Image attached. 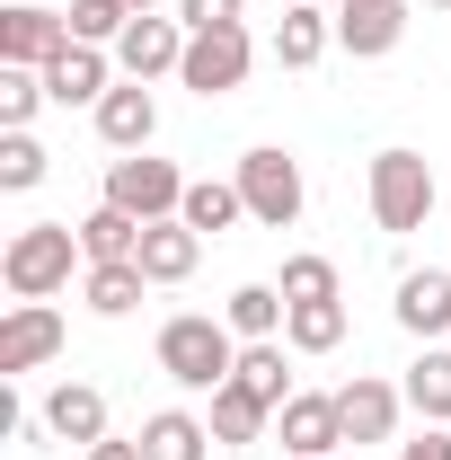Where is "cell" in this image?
<instances>
[{"label":"cell","instance_id":"cell-14","mask_svg":"<svg viewBox=\"0 0 451 460\" xmlns=\"http://www.w3.org/2000/svg\"><path fill=\"white\" fill-rule=\"evenodd\" d=\"M62 45H71V18H62V9H36V0L0 9V62H27V71H45Z\"/></svg>","mask_w":451,"mask_h":460},{"label":"cell","instance_id":"cell-34","mask_svg":"<svg viewBox=\"0 0 451 460\" xmlns=\"http://www.w3.org/2000/svg\"><path fill=\"white\" fill-rule=\"evenodd\" d=\"M89 460H142V434H133V443H115V434H107V443H89Z\"/></svg>","mask_w":451,"mask_h":460},{"label":"cell","instance_id":"cell-26","mask_svg":"<svg viewBox=\"0 0 451 460\" xmlns=\"http://www.w3.org/2000/svg\"><path fill=\"white\" fill-rule=\"evenodd\" d=\"M142 230H151V222H133V213H115V204H98V213L80 222V248H89V266H124V257L142 248Z\"/></svg>","mask_w":451,"mask_h":460},{"label":"cell","instance_id":"cell-24","mask_svg":"<svg viewBox=\"0 0 451 460\" xmlns=\"http://www.w3.org/2000/svg\"><path fill=\"white\" fill-rule=\"evenodd\" d=\"M142 292H151V275L124 257V266H89L80 275V301L98 310V319H124V310H142Z\"/></svg>","mask_w":451,"mask_h":460},{"label":"cell","instance_id":"cell-10","mask_svg":"<svg viewBox=\"0 0 451 460\" xmlns=\"http://www.w3.org/2000/svg\"><path fill=\"white\" fill-rule=\"evenodd\" d=\"M407 18H416V0H337V54H354V62L398 54Z\"/></svg>","mask_w":451,"mask_h":460},{"label":"cell","instance_id":"cell-36","mask_svg":"<svg viewBox=\"0 0 451 460\" xmlns=\"http://www.w3.org/2000/svg\"><path fill=\"white\" fill-rule=\"evenodd\" d=\"M425 9H451V0H425Z\"/></svg>","mask_w":451,"mask_h":460},{"label":"cell","instance_id":"cell-37","mask_svg":"<svg viewBox=\"0 0 451 460\" xmlns=\"http://www.w3.org/2000/svg\"><path fill=\"white\" fill-rule=\"evenodd\" d=\"M319 9H337V0H319Z\"/></svg>","mask_w":451,"mask_h":460},{"label":"cell","instance_id":"cell-31","mask_svg":"<svg viewBox=\"0 0 451 460\" xmlns=\"http://www.w3.org/2000/svg\"><path fill=\"white\" fill-rule=\"evenodd\" d=\"M62 18H71V45H107V54H115V36L133 27V9H124V0H71Z\"/></svg>","mask_w":451,"mask_h":460},{"label":"cell","instance_id":"cell-1","mask_svg":"<svg viewBox=\"0 0 451 460\" xmlns=\"http://www.w3.org/2000/svg\"><path fill=\"white\" fill-rule=\"evenodd\" d=\"M71 275H89L80 222H27V230H9V248H0V284H9V301H54V292H71Z\"/></svg>","mask_w":451,"mask_h":460},{"label":"cell","instance_id":"cell-25","mask_svg":"<svg viewBox=\"0 0 451 460\" xmlns=\"http://www.w3.org/2000/svg\"><path fill=\"white\" fill-rule=\"evenodd\" d=\"M283 345H292V354H337L345 345V301H292Z\"/></svg>","mask_w":451,"mask_h":460},{"label":"cell","instance_id":"cell-2","mask_svg":"<svg viewBox=\"0 0 451 460\" xmlns=\"http://www.w3.org/2000/svg\"><path fill=\"white\" fill-rule=\"evenodd\" d=\"M160 372H169L177 390H195V399H213L230 372H239V337H230V319H213V310H177V319H160Z\"/></svg>","mask_w":451,"mask_h":460},{"label":"cell","instance_id":"cell-21","mask_svg":"<svg viewBox=\"0 0 451 460\" xmlns=\"http://www.w3.org/2000/svg\"><path fill=\"white\" fill-rule=\"evenodd\" d=\"M398 390H407V416L416 425H451V345H425Z\"/></svg>","mask_w":451,"mask_h":460},{"label":"cell","instance_id":"cell-15","mask_svg":"<svg viewBox=\"0 0 451 460\" xmlns=\"http://www.w3.org/2000/svg\"><path fill=\"white\" fill-rule=\"evenodd\" d=\"M398 328H407V337L416 345H443L451 337V275L443 266H416V275H398Z\"/></svg>","mask_w":451,"mask_h":460},{"label":"cell","instance_id":"cell-22","mask_svg":"<svg viewBox=\"0 0 451 460\" xmlns=\"http://www.w3.org/2000/svg\"><path fill=\"white\" fill-rule=\"evenodd\" d=\"M222 319H230V337H239V345H266V337H283L292 301H283V284H239L222 301Z\"/></svg>","mask_w":451,"mask_h":460},{"label":"cell","instance_id":"cell-5","mask_svg":"<svg viewBox=\"0 0 451 460\" xmlns=\"http://www.w3.org/2000/svg\"><path fill=\"white\" fill-rule=\"evenodd\" d=\"M98 204L133 213V222H177V204H186V169H177V160H151V151H115Z\"/></svg>","mask_w":451,"mask_h":460},{"label":"cell","instance_id":"cell-13","mask_svg":"<svg viewBox=\"0 0 451 460\" xmlns=\"http://www.w3.org/2000/svg\"><path fill=\"white\" fill-rule=\"evenodd\" d=\"M337 416H345V443H390L398 416H407V390L381 381V372H354L337 390Z\"/></svg>","mask_w":451,"mask_h":460},{"label":"cell","instance_id":"cell-8","mask_svg":"<svg viewBox=\"0 0 451 460\" xmlns=\"http://www.w3.org/2000/svg\"><path fill=\"white\" fill-rule=\"evenodd\" d=\"M62 345H71V328H62L54 301H9V319H0V372H45Z\"/></svg>","mask_w":451,"mask_h":460},{"label":"cell","instance_id":"cell-35","mask_svg":"<svg viewBox=\"0 0 451 460\" xmlns=\"http://www.w3.org/2000/svg\"><path fill=\"white\" fill-rule=\"evenodd\" d=\"M124 9H133V18H151V9H160V0H124Z\"/></svg>","mask_w":451,"mask_h":460},{"label":"cell","instance_id":"cell-11","mask_svg":"<svg viewBox=\"0 0 451 460\" xmlns=\"http://www.w3.org/2000/svg\"><path fill=\"white\" fill-rule=\"evenodd\" d=\"M36 434H54V443H107V390L98 381H54L45 407H36Z\"/></svg>","mask_w":451,"mask_h":460},{"label":"cell","instance_id":"cell-7","mask_svg":"<svg viewBox=\"0 0 451 460\" xmlns=\"http://www.w3.org/2000/svg\"><path fill=\"white\" fill-rule=\"evenodd\" d=\"M275 443H283V460H337L345 452L337 390H292V399L275 407Z\"/></svg>","mask_w":451,"mask_h":460},{"label":"cell","instance_id":"cell-27","mask_svg":"<svg viewBox=\"0 0 451 460\" xmlns=\"http://www.w3.org/2000/svg\"><path fill=\"white\" fill-rule=\"evenodd\" d=\"M248 399H266V407H283L292 399V372H283V337H266V345H239V372H230Z\"/></svg>","mask_w":451,"mask_h":460},{"label":"cell","instance_id":"cell-29","mask_svg":"<svg viewBox=\"0 0 451 460\" xmlns=\"http://www.w3.org/2000/svg\"><path fill=\"white\" fill-rule=\"evenodd\" d=\"M283 301H345V284H337V257H310V248H301V257H283Z\"/></svg>","mask_w":451,"mask_h":460},{"label":"cell","instance_id":"cell-30","mask_svg":"<svg viewBox=\"0 0 451 460\" xmlns=\"http://www.w3.org/2000/svg\"><path fill=\"white\" fill-rule=\"evenodd\" d=\"M45 169H54V151H45L36 133H0V186H9V195L45 186Z\"/></svg>","mask_w":451,"mask_h":460},{"label":"cell","instance_id":"cell-4","mask_svg":"<svg viewBox=\"0 0 451 460\" xmlns=\"http://www.w3.org/2000/svg\"><path fill=\"white\" fill-rule=\"evenodd\" d=\"M239 195H248V222L257 230H292L301 222V204H310V177H301V160L283 151V142H257V151H239Z\"/></svg>","mask_w":451,"mask_h":460},{"label":"cell","instance_id":"cell-19","mask_svg":"<svg viewBox=\"0 0 451 460\" xmlns=\"http://www.w3.org/2000/svg\"><path fill=\"white\" fill-rule=\"evenodd\" d=\"M177 222L204 230V239L239 230V222H248V195H239V177H186V204H177Z\"/></svg>","mask_w":451,"mask_h":460},{"label":"cell","instance_id":"cell-33","mask_svg":"<svg viewBox=\"0 0 451 460\" xmlns=\"http://www.w3.org/2000/svg\"><path fill=\"white\" fill-rule=\"evenodd\" d=\"M398 460H451V425H416V434L398 443Z\"/></svg>","mask_w":451,"mask_h":460},{"label":"cell","instance_id":"cell-18","mask_svg":"<svg viewBox=\"0 0 451 460\" xmlns=\"http://www.w3.org/2000/svg\"><path fill=\"white\" fill-rule=\"evenodd\" d=\"M133 266H142L151 284H186V275L204 266V230H186V222H151V230H142V248H133Z\"/></svg>","mask_w":451,"mask_h":460},{"label":"cell","instance_id":"cell-20","mask_svg":"<svg viewBox=\"0 0 451 460\" xmlns=\"http://www.w3.org/2000/svg\"><path fill=\"white\" fill-rule=\"evenodd\" d=\"M142 460H213V425L195 407H160L142 416Z\"/></svg>","mask_w":451,"mask_h":460},{"label":"cell","instance_id":"cell-28","mask_svg":"<svg viewBox=\"0 0 451 460\" xmlns=\"http://www.w3.org/2000/svg\"><path fill=\"white\" fill-rule=\"evenodd\" d=\"M36 107H54V89H45V71H27V62H0V133H27Z\"/></svg>","mask_w":451,"mask_h":460},{"label":"cell","instance_id":"cell-17","mask_svg":"<svg viewBox=\"0 0 451 460\" xmlns=\"http://www.w3.org/2000/svg\"><path fill=\"white\" fill-rule=\"evenodd\" d=\"M45 89H54V107H98L115 89V54L107 45H62V54L45 62Z\"/></svg>","mask_w":451,"mask_h":460},{"label":"cell","instance_id":"cell-6","mask_svg":"<svg viewBox=\"0 0 451 460\" xmlns=\"http://www.w3.org/2000/svg\"><path fill=\"white\" fill-rule=\"evenodd\" d=\"M248 71H257V45H248V27H213V36H186L177 89H195V98L213 107V98H230V89H248Z\"/></svg>","mask_w":451,"mask_h":460},{"label":"cell","instance_id":"cell-9","mask_svg":"<svg viewBox=\"0 0 451 460\" xmlns=\"http://www.w3.org/2000/svg\"><path fill=\"white\" fill-rule=\"evenodd\" d=\"M177 62H186V18H133L124 36H115V71L124 80H177Z\"/></svg>","mask_w":451,"mask_h":460},{"label":"cell","instance_id":"cell-16","mask_svg":"<svg viewBox=\"0 0 451 460\" xmlns=\"http://www.w3.org/2000/svg\"><path fill=\"white\" fill-rule=\"evenodd\" d=\"M328 45H337V9H319V0H292V9L275 18V36H266V54H275L283 71L328 62Z\"/></svg>","mask_w":451,"mask_h":460},{"label":"cell","instance_id":"cell-23","mask_svg":"<svg viewBox=\"0 0 451 460\" xmlns=\"http://www.w3.org/2000/svg\"><path fill=\"white\" fill-rule=\"evenodd\" d=\"M204 425H213V443H230V452H239V443H266V434H275V407H266V399H248L239 381H222Z\"/></svg>","mask_w":451,"mask_h":460},{"label":"cell","instance_id":"cell-32","mask_svg":"<svg viewBox=\"0 0 451 460\" xmlns=\"http://www.w3.org/2000/svg\"><path fill=\"white\" fill-rule=\"evenodd\" d=\"M177 18H186V36H213V27H248V9H239V0H177Z\"/></svg>","mask_w":451,"mask_h":460},{"label":"cell","instance_id":"cell-3","mask_svg":"<svg viewBox=\"0 0 451 460\" xmlns=\"http://www.w3.org/2000/svg\"><path fill=\"white\" fill-rule=\"evenodd\" d=\"M363 195H372V222L390 230V239H407V230L434 222V160L425 151H407V142H390V151H372V177H363Z\"/></svg>","mask_w":451,"mask_h":460},{"label":"cell","instance_id":"cell-12","mask_svg":"<svg viewBox=\"0 0 451 460\" xmlns=\"http://www.w3.org/2000/svg\"><path fill=\"white\" fill-rule=\"evenodd\" d=\"M89 115H98V142H107V151H151V142H160V98H151V80H115Z\"/></svg>","mask_w":451,"mask_h":460}]
</instances>
